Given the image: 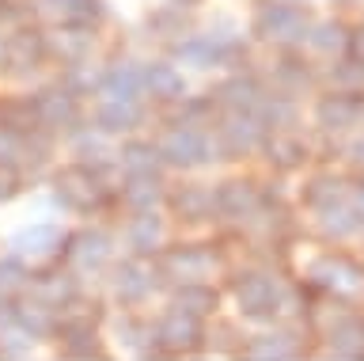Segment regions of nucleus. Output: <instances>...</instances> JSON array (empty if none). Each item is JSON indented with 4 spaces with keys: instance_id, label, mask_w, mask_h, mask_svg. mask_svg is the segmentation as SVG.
<instances>
[{
    "instance_id": "1",
    "label": "nucleus",
    "mask_w": 364,
    "mask_h": 361,
    "mask_svg": "<svg viewBox=\"0 0 364 361\" xmlns=\"http://www.w3.org/2000/svg\"><path fill=\"white\" fill-rule=\"evenodd\" d=\"M50 206L57 213H73L84 221H99L118 213V156L107 152L99 160H73L53 164L46 175Z\"/></svg>"
},
{
    "instance_id": "2",
    "label": "nucleus",
    "mask_w": 364,
    "mask_h": 361,
    "mask_svg": "<svg viewBox=\"0 0 364 361\" xmlns=\"http://www.w3.org/2000/svg\"><path fill=\"white\" fill-rule=\"evenodd\" d=\"M224 297L232 300V308H235L239 320L255 323V327L281 323L284 315L292 312V286H289V281H281L277 266H266V263L232 266V270H228Z\"/></svg>"
},
{
    "instance_id": "3",
    "label": "nucleus",
    "mask_w": 364,
    "mask_h": 361,
    "mask_svg": "<svg viewBox=\"0 0 364 361\" xmlns=\"http://www.w3.org/2000/svg\"><path fill=\"white\" fill-rule=\"evenodd\" d=\"M159 270L167 274V281H216L228 278V270L235 266L232 247H228L224 229L201 240V236H182V240H167V247L156 255Z\"/></svg>"
},
{
    "instance_id": "4",
    "label": "nucleus",
    "mask_w": 364,
    "mask_h": 361,
    "mask_svg": "<svg viewBox=\"0 0 364 361\" xmlns=\"http://www.w3.org/2000/svg\"><path fill=\"white\" fill-rule=\"evenodd\" d=\"M102 281H107V300L114 308H148L152 300H164L171 289L156 258H136V255L114 258Z\"/></svg>"
},
{
    "instance_id": "5",
    "label": "nucleus",
    "mask_w": 364,
    "mask_h": 361,
    "mask_svg": "<svg viewBox=\"0 0 364 361\" xmlns=\"http://www.w3.org/2000/svg\"><path fill=\"white\" fill-rule=\"evenodd\" d=\"M167 53L175 65H190V69H247V38L239 35L235 27L228 31H205V35H198V31H190V35H182L175 42H167Z\"/></svg>"
},
{
    "instance_id": "6",
    "label": "nucleus",
    "mask_w": 364,
    "mask_h": 361,
    "mask_svg": "<svg viewBox=\"0 0 364 361\" xmlns=\"http://www.w3.org/2000/svg\"><path fill=\"white\" fill-rule=\"evenodd\" d=\"M118 224H102V221H84L80 229H68L61 240L57 258L68 263L76 274L84 278H102L107 266L118 258Z\"/></svg>"
},
{
    "instance_id": "7",
    "label": "nucleus",
    "mask_w": 364,
    "mask_h": 361,
    "mask_svg": "<svg viewBox=\"0 0 364 361\" xmlns=\"http://www.w3.org/2000/svg\"><path fill=\"white\" fill-rule=\"evenodd\" d=\"M50 31L42 27H11L4 31V58H0V80L8 84H38L50 69Z\"/></svg>"
},
{
    "instance_id": "8",
    "label": "nucleus",
    "mask_w": 364,
    "mask_h": 361,
    "mask_svg": "<svg viewBox=\"0 0 364 361\" xmlns=\"http://www.w3.org/2000/svg\"><path fill=\"white\" fill-rule=\"evenodd\" d=\"M311 31V16L296 0H258L250 16V35L273 50H300Z\"/></svg>"
},
{
    "instance_id": "9",
    "label": "nucleus",
    "mask_w": 364,
    "mask_h": 361,
    "mask_svg": "<svg viewBox=\"0 0 364 361\" xmlns=\"http://www.w3.org/2000/svg\"><path fill=\"white\" fill-rule=\"evenodd\" d=\"M156 346L167 361L178 357H198L209 350V320L198 312H186L182 304L164 300V308L156 315Z\"/></svg>"
},
{
    "instance_id": "10",
    "label": "nucleus",
    "mask_w": 364,
    "mask_h": 361,
    "mask_svg": "<svg viewBox=\"0 0 364 361\" xmlns=\"http://www.w3.org/2000/svg\"><path fill=\"white\" fill-rule=\"evenodd\" d=\"M164 213L171 224L182 232H205L220 229V213H216V187L205 179H182V183H167V202Z\"/></svg>"
},
{
    "instance_id": "11",
    "label": "nucleus",
    "mask_w": 364,
    "mask_h": 361,
    "mask_svg": "<svg viewBox=\"0 0 364 361\" xmlns=\"http://www.w3.org/2000/svg\"><path fill=\"white\" fill-rule=\"evenodd\" d=\"M102 335L107 346L133 361H167L156 346V320L144 308H110V315L102 320Z\"/></svg>"
},
{
    "instance_id": "12",
    "label": "nucleus",
    "mask_w": 364,
    "mask_h": 361,
    "mask_svg": "<svg viewBox=\"0 0 364 361\" xmlns=\"http://www.w3.org/2000/svg\"><path fill=\"white\" fill-rule=\"evenodd\" d=\"M159 152L171 172H205V167L220 164V152H216L213 141V126H164L159 133Z\"/></svg>"
},
{
    "instance_id": "13",
    "label": "nucleus",
    "mask_w": 364,
    "mask_h": 361,
    "mask_svg": "<svg viewBox=\"0 0 364 361\" xmlns=\"http://www.w3.org/2000/svg\"><path fill=\"white\" fill-rule=\"evenodd\" d=\"M266 133L269 130L262 126V118L250 115V110H220L213 122V141H216V152H220V164L255 160L262 152Z\"/></svg>"
},
{
    "instance_id": "14",
    "label": "nucleus",
    "mask_w": 364,
    "mask_h": 361,
    "mask_svg": "<svg viewBox=\"0 0 364 361\" xmlns=\"http://www.w3.org/2000/svg\"><path fill=\"white\" fill-rule=\"evenodd\" d=\"M304 281L315 293H330V297L349 300V297H357V293H364V263H357V258L346 255V251H323L307 263Z\"/></svg>"
},
{
    "instance_id": "15",
    "label": "nucleus",
    "mask_w": 364,
    "mask_h": 361,
    "mask_svg": "<svg viewBox=\"0 0 364 361\" xmlns=\"http://www.w3.org/2000/svg\"><path fill=\"white\" fill-rule=\"evenodd\" d=\"M31 103H34V115H38V126L53 130V133H65L76 122L87 118V99H80L57 76H46V80L31 88Z\"/></svg>"
},
{
    "instance_id": "16",
    "label": "nucleus",
    "mask_w": 364,
    "mask_h": 361,
    "mask_svg": "<svg viewBox=\"0 0 364 361\" xmlns=\"http://www.w3.org/2000/svg\"><path fill=\"white\" fill-rule=\"evenodd\" d=\"M152 115H156V107L148 103V99H107V95H95V103L87 107V122L110 141H122V137L141 133L148 122H152Z\"/></svg>"
},
{
    "instance_id": "17",
    "label": "nucleus",
    "mask_w": 364,
    "mask_h": 361,
    "mask_svg": "<svg viewBox=\"0 0 364 361\" xmlns=\"http://www.w3.org/2000/svg\"><path fill=\"white\" fill-rule=\"evenodd\" d=\"M171 240V217L164 209H144V213H125L118 221V244L125 255L136 258H156Z\"/></svg>"
},
{
    "instance_id": "18",
    "label": "nucleus",
    "mask_w": 364,
    "mask_h": 361,
    "mask_svg": "<svg viewBox=\"0 0 364 361\" xmlns=\"http://www.w3.org/2000/svg\"><path fill=\"white\" fill-rule=\"evenodd\" d=\"M87 289V278L76 274L68 263H61V258H50V263H34L31 270V286L23 293H31V297H38L42 304H50V308H68L80 293Z\"/></svg>"
},
{
    "instance_id": "19",
    "label": "nucleus",
    "mask_w": 364,
    "mask_h": 361,
    "mask_svg": "<svg viewBox=\"0 0 364 361\" xmlns=\"http://www.w3.org/2000/svg\"><path fill=\"white\" fill-rule=\"evenodd\" d=\"M216 187V213H220V229H243L262 206V179L255 175H224Z\"/></svg>"
},
{
    "instance_id": "20",
    "label": "nucleus",
    "mask_w": 364,
    "mask_h": 361,
    "mask_svg": "<svg viewBox=\"0 0 364 361\" xmlns=\"http://www.w3.org/2000/svg\"><path fill=\"white\" fill-rule=\"evenodd\" d=\"M95 46H99V23H91V19H61L50 31V61L57 69L91 65Z\"/></svg>"
},
{
    "instance_id": "21",
    "label": "nucleus",
    "mask_w": 364,
    "mask_h": 361,
    "mask_svg": "<svg viewBox=\"0 0 364 361\" xmlns=\"http://www.w3.org/2000/svg\"><path fill=\"white\" fill-rule=\"evenodd\" d=\"M311 122L323 133H346L364 126V92H346V88L323 92L311 103Z\"/></svg>"
},
{
    "instance_id": "22",
    "label": "nucleus",
    "mask_w": 364,
    "mask_h": 361,
    "mask_svg": "<svg viewBox=\"0 0 364 361\" xmlns=\"http://www.w3.org/2000/svg\"><path fill=\"white\" fill-rule=\"evenodd\" d=\"M304 357H307V346L300 327L269 323L258 335H247V346H243V361H304Z\"/></svg>"
},
{
    "instance_id": "23",
    "label": "nucleus",
    "mask_w": 364,
    "mask_h": 361,
    "mask_svg": "<svg viewBox=\"0 0 364 361\" xmlns=\"http://www.w3.org/2000/svg\"><path fill=\"white\" fill-rule=\"evenodd\" d=\"M209 92H213V99H216L220 110H250V115H255L262 95L269 92V84L247 65V69H232L228 76H220Z\"/></svg>"
},
{
    "instance_id": "24",
    "label": "nucleus",
    "mask_w": 364,
    "mask_h": 361,
    "mask_svg": "<svg viewBox=\"0 0 364 361\" xmlns=\"http://www.w3.org/2000/svg\"><path fill=\"white\" fill-rule=\"evenodd\" d=\"M65 232L68 229H61V221H31L8 236V251L23 255L27 263H50L61 251Z\"/></svg>"
},
{
    "instance_id": "25",
    "label": "nucleus",
    "mask_w": 364,
    "mask_h": 361,
    "mask_svg": "<svg viewBox=\"0 0 364 361\" xmlns=\"http://www.w3.org/2000/svg\"><path fill=\"white\" fill-rule=\"evenodd\" d=\"M258 156L277 175H292V172H304V167L311 164V141L300 137L296 130H269Z\"/></svg>"
},
{
    "instance_id": "26",
    "label": "nucleus",
    "mask_w": 364,
    "mask_h": 361,
    "mask_svg": "<svg viewBox=\"0 0 364 361\" xmlns=\"http://www.w3.org/2000/svg\"><path fill=\"white\" fill-rule=\"evenodd\" d=\"M141 76H144V99L156 110L178 103V99L190 92L186 76H182V69L171 58L167 61L164 58H159V61H141Z\"/></svg>"
},
{
    "instance_id": "27",
    "label": "nucleus",
    "mask_w": 364,
    "mask_h": 361,
    "mask_svg": "<svg viewBox=\"0 0 364 361\" xmlns=\"http://www.w3.org/2000/svg\"><path fill=\"white\" fill-rule=\"evenodd\" d=\"M114 156H118V175H167L171 172L164 152H159V137H144V133L122 137Z\"/></svg>"
},
{
    "instance_id": "28",
    "label": "nucleus",
    "mask_w": 364,
    "mask_h": 361,
    "mask_svg": "<svg viewBox=\"0 0 364 361\" xmlns=\"http://www.w3.org/2000/svg\"><path fill=\"white\" fill-rule=\"evenodd\" d=\"M315 69H311V61L304 58L300 50H277V61L269 65V88L273 92H284V95H296L300 99L304 92H311L315 88Z\"/></svg>"
},
{
    "instance_id": "29",
    "label": "nucleus",
    "mask_w": 364,
    "mask_h": 361,
    "mask_svg": "<svg viewBox=\"0 0 364 361\" xmlns=\"http://www.w3.org/2000/svg\"><path fill=\"white\" fill-rule=\"evenodd\" d=\"M167 175H118V206L122 213L164 209L167 202Z\"/></svg>"
},
{
    "instance_id": "30",
    "label": "nucleus",
    "mask_w": 364,
    "mask_h": 361,
    "mask_svg": "<svg viewBox=\"0 0 364 361\" xmlns=\"http://www.w3.org/2000/svg\"><path fill=\"white\" fill-rule=\"evenodd\" d=\"M326 357L338 361H364V315L357 312H341L326 323Z\"/></svg>"
},
{
    "instance_id": "31",
    "label": "nucleus",
    "mask_w": 364,
    "mask_h": 361,
    "mask_svg": "<svg viewBox=\"0 0 364 361\" xmlns=\"http://www.w3.org/2000/svg\"><path fill=\"white\" fill-rule=\"evenodd\" d=\"M95 95L107 99H144V76H141V61H110L95 73Z\"/></svg>"
},
{
    "instance_id": "32",
    "label": "nucleus",
    "mask_w": 364,
    "mask_h": 361,
    "mask_svg": "<svg viewBox=\"0 0 364 361\" xmlns=\"http://www.w3.org/2000/svg\"><path fill=\"white\" fill-rule=\"evenodd\" d=\"M311 224L323 240L341 244V240H353V236L364 232V213L353 206V198H346V202H334V206H326V209H315Z\"/></svg>"
},
{
    "instance_id": "33",
    "label": "nucleus",
    "mask_w": 364,
    "mask_h": 361,
    "mask_svg": "<svg viewBox=\"0 0 364 361\" xmlns=\"http://www.w3.org/2000/svg\"><path fill=\"white\" fill-rule=\"evenodd\" d=\"M216 115H220V107H216L213 92H201V95L186 92L178 103L156 110V118L164 122V126H213Z\"/></svg>"
},
{
    "instance_id": "34",
    "label": "nucleus",
    "mask_w": 364,
    "mask_h": 361,
    "mask_svg": "<svg viewBox=\"0 0 364 361\" xmlns=\"http://www.w3.org/2000/svg\"><path fill=\"white\" fill-rule=\"evenodd\" d=\"M353 194V187H349V179L346 175H338V172H311L300 183V206L307 213H315V209H326V206H334V202H346Z\"/></svg>"
},
{
    "instance_id": "35",
    "label": "nucleus",
    "mask_w": 364,
    "mask_h": 361,
    "mask_svg": "<svg viewBox=\"0 0 364 361\" xmlns=\"http://www.w3.org/2000/svg\"><path fill=\"white\" fill-rule=\"evenodd\" d=\"M164 300L182 304L186 312H198L205 320H213V315H220L228 297H224V289H216V281H175Z\"/></svg>"
},
{
    "instance_id": "36",
    "label": "nucleus",
    "mask_w": 364,
    "mask_h": 361,
    "mask_svg": "<svg viewBox=\"0 0 364 361\" xmlns=\"http://www.w3.org/2000/svg\"><path fill=\"white\" fill-rule=\"evenodd\" d=\"M53 323H57V308L50 304H42L38 297H31V293H19L16 300V323L23 335H31L34 342H50L53 338Z\"/></svg>"
},
{
    "instance_id": "37",
    "label": "nucleus",
    "mask_w": 364,
    "mask_h": 361,
    "mask_svg": "<svg viewBox=\"0 0 364 361\" xmlns=\"http://www.w3.org/2000/svg\"><path fill=\"white\" fill-rule=\"evenodd\" d=\"M255 115L262 118V126L266 130H296L300 126V99L296 95H284V92H269L262 95V103Z\"/></svg>"
},
{
    "instance_id": "38",
    "label": "nucleus",
    "mask_w": 364,
    "mask_h": 361,
    "mask_svg": "<svg viewBox=\"0 0 364 361\" xmlns=\"http://www.w3.org/2000/svg\"><path fill=\"white\" fill-rule=\"evenodd\" d=\"M349 38H353V31L341 19H323V23H311L304 46L318 53V58H341V53H349Z\"/></svg>"
},
{
    "instance_id": "39",
    "label": "nucleus",
    "mask_w": 364,
    "mask_h": 361,
    "mask_svg": "<svg viewBox=\"0 0 364 361\" xmlns=\"http://www.w3.org/2000/svg\"><path fill=\"white\" fill-rule=\"evenodd\" d=\"M247 346V331L243 320H228V315H213L209 320V350L205 354H220V357H243Z\"/></svg>"
},
{
    "instance_id": "40",
    "label": "nucleus",
    "mask_w": 364,
    "mask_h": 361,
    "mask_svg": "<svg viewBox=\"0 0 364 361\" xmlns=\"http://www.w3.org/2000/svg\"><path fill=\"white\" fill-rule=\"evenodd\" d=\"M190 8H182V4H159L148 12V31H152L156 38H164V42H175L182 35H190Z\"/></svg>"
},
{
    "instance_id": "41",
    "label": "nucleus",
    "mask_w": 364,
    "mask_h": 361,
    "mask_svg": "<svg viewBox=\"0 0 364 361\" xmlns=\"http://www.w3.org/2000/svg\"><path fill=\"white\" fill-rule=\"evenodd\" d=\"M0 126L11 130H38V115H34L31 92L27 95H0Z\"/></svg>"
},
{
    "instance_id": "42",
    "label": "nucleus",
    "mask_w": 364,
    "mask_h": 361,
    "mask_svg": "<svg viewBox=\"0 0 364 361\" xmlns=\"http://www.w3.org/2000/svg\"><path fill=\"white\" fill-rule=\"evenodd\" d=\"M31 270H34V263H27L16 251H4L0 255V293H16L19 297L31 286Z\"/></svg>"
},
{
    "instance_id": "43",
    "label": "nucleus",
    "mask_w": 364,
    "mask_h": 361,
    "mask_svg": "<svg viewBox=\"0 0 364 361\" xmlns=\"http://www.w3.org/2000/svg\"><path fill=\"white\" fill-rule=\"evenodd\" d=\"M330 84L346 88V92H364V58L357 53H341L330 69Z\"/></svg>"
},
{
    "instance_id": "44",
    "label": "nucleus",
    "mask_w": 364,
    "mask_h": 361,
    "mask_svg": "<svg viewBox=\"0 0 364 361\" xmlns=\"http://www.w3.org/2000/svg\"><path fill=\"white\" fill-rule=\"evenodd\" d=\"M34 350H38V342L31 335H23L19 327H4L0 331V361H27L34 357Z\"/></svg>"
},
{
    "instance_id": "45",
    "label": "nucleus",
    "mask_w": 364,
    "mask_h": 361,
    "mask_svg": "<svg viewBox=\"0 0 364 361\" xmlns=\"http://www.w3.org/2000/svg\"><path fill=\"white\" fill-rule=\"evenodd\" d=\"M46 4L53 8L61 19H91V23H99L102 19V0H46Z\"/></svg>"
},
{
    "instance_id": "46",
    "label": "nucleus",
    "mask_w": 364,
    "mask_h": 361,
    "mask_svg": "<svg viewBox=\"0 0 364 361\" xmlns=\"http://www.w3.org/2000/svg\"><path fill=\"white\" fill-rule=\"evenodd\" d=\"M31 133V130H27ZM27 133L23 130H11V126H0V164H11L23 172V156H27Z\"/></svg>"
},
{
    "instance_id": "47",
    "label": "nucleus",
    "mask_w": 364,
    "mask_h": 361,
    "mask_svg": "<svg viewBox=\"0 0 364 361\" xmlns=\"http://www.w3.org/2000/svg\"><path fill=\"white\" fill-rule=\"evenodd\" d=\"M31 187V179L11 164H0V206H11L16 198H23V190Z\"/></svg>"
},
{
    "instance_id": "48",
    "label": "nucleus",
    "mask_w": 364,
    "mask_h": 361,
    "mask_svg": "<svg viewBox=\"0 0 364 361\" xmlns=\"http://www.w3.org/2000/svg\"><path fill=\"white\" fill-rule=\"evenodd\" d=\"M27 16H31L27 4H19V0H0V31H11V27L27 23Z\"/></svg>"
},
{
    "instance_id": "49",
    "label": "nucleus",
    "mask_w": 364,
    "mask_h": 361,
    "mask_svg": "<svg viewBox=\"0 0 364 361\" xmlns=\"http://www.w3.org/2000/svg\"><path fill=\"white\" fill-rule=\"evenodd\" d=\"M16 300H19L16 293H0V331L16 323Z\"/></svg>"
},
{
    "instance_id": "50",
    "label": "nucleus",
    "mask_w": 364,
    "mask_h": 361,
    "mask_svg": "<svg viewBox=\"0 0 364 361\" xmlns=\"http://www.w3.org/2000/svg\"><path fill=\"white\" fill-rule=\"evenodd\" d=\"M349 160L357 164V167H364V133H360V137H353V141H349Z\"/></svg>"
}]
</instances>
